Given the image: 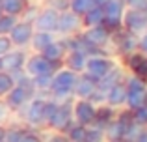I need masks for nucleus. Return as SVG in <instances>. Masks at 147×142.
<instances>
[{
	"mask_svg": "<svg viewBox=\"0 0 147 142\" xmlns=\"http://www.w3.org/2000/svg\"><path fill=\"white\" fill-rule=\"evenodd\" d=\"M76 77L78 73L67 69L61 66L60 69L52 73V86L49 90V97L56 99V101H63V99L73 97V88H75Z\"/></svg>",
	"mask_w": 147,
	"mask_h": 142,
	"instance_id": "f257e3e1",
	"label": "nucleus"
},
{
	"mask_svg": "<svg viewBox=\"0 0 147 142\" xmlns=\"http://www.w3.org/2000/svg\"><path fill=\"white\" fill-rule=\"evenodd\" d=\"M49 95H36L26 103L22 109H19L13 114H21L22 122L30 127H43L45 125V116H43V109H45V99Z\"/></svg>",
	"mask_w": 147,
	"mask_h": 142,
	"instance_id": "f03ea898",
	"label": "nucleus"
},
{
	"mask_svg": "<svg viewBox=\"0 0 147 142\" xmlns=\"http://www.w3.org/2000/svg\"><path fill=\"white\" fill-rule=\"evenodd\" d=\"M73 99H75V97L58 101L56 110H54V114L50 116V120L47 122V127L49 129L65 133L69 129V125L75 124V120H73Z\"/></svg>",
	"mask_w": 147,
	"mask_h": 142,
	"instance_id": "7ed1b4c3",
	"label": "nucleus"
},
{
	"mask_svg": "<svg viewBox=\"0 0 147 142\" xmlns=\"http://www.w3.org/2000/svg\"><path fill=\"white\" fill-rule=\"evenodd\" d=\"M136 51H138V37L136 36L125 32L123 28L112 32V36H110V52H112V56L117 54V56H121V58H125V56L132 54V52H136Z\"/></svg>",
	"mask_w": 147,
	"mask_h": 142,
	"instance_id": "20e7f679",
	"label": "nucleus"
},
{
	"mask_svg": "<svg viewBox=\"0 0 147 142\" xmlns=\"http://www.w3.org/2000/svg\"><path fill=\"white\" fill-rule=\"evenodd\" d=\"M117 64L119 62L115 60V56H112V54H91V56H88L86 67H84L82 73L90 75L91 79H95V80H100L106 73H110L114 69Z\"/></svg>",
	"mask_w": 147,
	"mask_h": 142,
	"instance_id": "39448f33",
	"label": "nucleus"
},
{
	"mask_svg": "<svg viewBox=\"0 0 147 142\" xmlns=\"http://www.w3.org/2000/svg\"><path fill=\"white\" fill-rule=\"evenodd\" d=\"M100 6H102V11H104L102 24L106 26L110 32L119 30V28H121L123 13H125V10H127L125 2H123V0H104Z\"/></svg>",
	"mask_w": 147,
	"mask_h": 142,
	"instance_id": "423d86ee",
	"label": "nucleus"
},
{
	"mask_svg": "<svg viewBox=\"0 0 147 142\" xmlns=\"http://www.w3.org/2000/svg\"><path fill=\"white\" fill-rule=\"evenodd\" d=\"M84 30L82 24V17L76 15L75 11L67 10L61 11L58 15V24H56V36L60 37H67V36H75V34H80Z\"/></svg>",
	"mask_w": 147,
	"mask_h": 142,
	"instance_id": "0eeeda50",
	"label": "nucleus"
},
{
	"mask_svg": "<svg viewBox=\"0 0 147 142\" xmlns=\"http://www.w3.org/2000/svg\"><path fill=\"white\" fill-rule=\"evenodd\" d=\"M121 28L136 37L142 36L144 32H147V13L132 10V7H127L125 13H123V19H121Z\"/></svg>",
	"mask_w": 147,
	"mask_h": 142,
	"instance_id": "6e6552de",
	"label": "nucleus"
},
{
	"mask_svg": "<svg viewBox=\"0 0 147 142\" xmlns=\"http://www.w3.org/2000/svg\"><path fill=\"white\" fill-rule=\"evenodd\" d=\"M60 64H52L45 58L43 54L39 52H32L28 54L26 58V64H24V73L30 77H37V75H52L56 69H60Z\"/></svg>",
	"mask_w": 147,
	"mask_h": 142,
	"instance_id": "1a4fd4ad",
	"label": "nucleus"
},
{
	"mask_svg": "<svg viewBox=\"0 0 147 142\" xmlns=\"http://www.w3.org/2000/svg\"><path fill=\"white\" fill-rule=\"evenodd\" d=\"M95 114H97V105H93L90 99H73V120H75V124L88 127L95 122Z\"/></svg>",
	"mask_w": 147,
	"mask_h": 142,
	"instance_id": "9d476101",
	"label": "nucleus"
},
{
	"mask_svg": "<svg viewBox=\"0 0 147 142\" xmlns=\"http://www.w3.org/2000/svg\"><path fill=\"white\" fill-rule=\"evenodd\" d=\"M34 32H36V30H34V24H32V22L19 19L17 24L9 30V34H7V36H9L11 45H13V47L28 49V43H30V39H32Z\"/></svg>",
	"mask_w": 147,
	"mask_h": 142,
	"instance_id": "9b49d317",
	"label": "nucleus"
},
{
	"mask_svg": "<svg viewBox=\"0 0 147 142\" xmlns=\"http://www.w3.org/2000/svg\"><path fill=\"white\" fill-rule=\"evenodd\" d=\"M58 11L50 10V7H39L36 19H34V30L37 32H52L56 34V24H58Z\"/></svg>",
	"mask_w": 147,
	"mask_h": 142,
	"instance_id": "f8f14e48",
	"label": "nucleus"
},
{
	"mask_svg": "<svg viewBox=\"0 0 147 142\" xmlns=\"http://www.w3.org/2000/svg\"><path fill=\"white\" fill-rule=\"evenodd\" d=\"M28 49H19V47H13L9 52L2 56V62H4V71L7 73H15V71H21L24 69V64H26V58H28Z\"/></svg>",
	"mask_w": 147,
	"mask_h": 142,
	"instance_id": "ddd939ff",
	"label": "nucleus"
},
{
	"mask_svg": "<svg viewBox=\"0 0 147 142\" xmlns=\"http://www.w3.org/2000/svg\"><path fill=\"white\" fill-rule=\"evenodd\" d=\"M95 88H97V80L91 79L86 73H78L75 88H73V97L75 99H90L91 94L95 92Z\"/></svg>",
	"mask_w": 147,
	"mask_h": 142,
	"instance_id": "4468645a",
	"label": "nucleus"
},
{
	"mask_svg": "<svg viewBox=\"0 0 147 142\" xmlns=\"http://www.w3.org/2000/svg\"><path fill=\"white\" fill-rule=\"evenodd\" d=\"M30 99H32V95H30L24 88L17 86V84H15V86L11 88L6 95H4V101L7 103V107H9L13 112H17L19 109H22V107H24Z\"/></svg>",
	"mask_w": 147,
	"mask_h": 142,
	"instance_id": "2eb2a0df",
	"label": "nucleus"
},
{
	"mask_svg": "<svg viewBox=\"0 0 147 142\" xmlns=\"http://www.w3.org/2000/svg\"><path fill=\"white\" fill-rule=\"evenodd\" d=\"M125 75H127V73H125V67L117 64V66H115L110 73H106V75H104L100 80H97V90L106 94V92L110 90L112 86H115V84L123 82V80H125Z\"/></svg>",
	"mask_w": 147,
	"mask_h": 142,
	"instance_id": "dca6fc26",
	"label": "nucleus"
},
{
	"mask_svg": "<svg viewBox=\"0 0 147 142\" xmlns=\"http://www.w3.org/2000/svg\"><path fill=\"white\" fill-rule=\"evenodd\" d=\"M41 54H43L49 62L63 66V58H65V54H67V47H65V43H63L61 37H56V39H54Z\"/></svg>",
	"mask_w": 147,
	"mask_h": 142,
	"instance_id": "f3484780",
	"label": "nucleus"
},
{
	"mask_svg": "<svg viewBox=\"0 0 147 142\" xmlns=\"http://www.w3.org/2000/svg\"><path fill=\"white\" fill-rule=\"evenodd\" d=\"M88 62V54L84 51H67L63 58V67L75 71V73H82Z\"/></svg>",
	"mask_w": 147,
	"mask_h": 142,
	"instance_id": "a211bd4d",
	"label": "nucleus"
},
{
	"mask_svg": "<svg viewBox=\"0 0 147 142\" xmlns=\"http://www.w3.org/2000/svg\"><path fill=\"white\" fill-rule=\"evenodd\" d=\"M56 34H52V32H34V36H32V39H30V43H28V49L32 52H43L45 49L49 47L50 43H52L54 39H56Z\"/></svg>",
	"mask_w": 147,
	"mask_h": 142,
	"instance_id": "6ab92c4d",
	"label": "nucleus"
},
{
	"mask_svg": "<svg viewBox=\"0 0 147 142\" xmlns=\"http://www.w3.org/2000/svg\"><path fill=\"white\" fill-rule=\"evenodd\" d=\"M125 99H127V88L125 82H119L115 86H112L106 92V105L114 107V109H123L125 107Z\"/></svg>",
	"mask_w": 147,
	"mask_h": 142,
	"instance_id": "aec40b11",
	"label": "nucleus"
},
{
	"mask_svg": "<svg viewBox=\"0 0 147 142\" xmlns=\"http://www.w3.org/2000/svg\"><path fill=\"white\" fill-rule=\"evenodd\" d=\"M115 116H117V109H114V107H110V105H106V103H102V105H99V107H97L95 122H93L91 125L104 129L112 120H115Z\"/></svg>",
	"mask_w": 147,
	"mask_h": 142,
	"instance_id": "412c9836",
	"label": "nucleus"
},
{
	"mask_svg": "<svg viewBox=\"0 0 147 142\" xmlns=\"http://www.w3.org/2000/svg\"><path fill=\"white\" fill-rule=\"evenodd\" d=\"M28 2H30V0H0L2 13H6V15H15V17L21 19V15L24 13Z\"/></svg>",
	"mask_w": 147,
	"mask_h": 142,
	"instance_id": "4be33fe9",
	"label": "nucleus"
},
{
	"mask_svg": "<svg viewBox=\"0 0 147 142\" xmlns=\"http://www.w3.org/2000/svg\"><path fill=\"white\" fill-rule=\"evenodd\" d=\"M104 21V11H102V6H95L93 10H90L86 15H82V24L84 28H90V26H97V24H102Z\"/></svg>",
	"mask_w": 147,
	"mask_h": 142,
	"instance_id": "5701e85b",
	"label": "nucleus"
},
{
	"mask_svg": "<svg viewBox=\"0 0 147 142\" xmlns=\"http://www.w3.org/2000/svg\"><path fill=\"white\" fill-rule=\"evenodd\" d=\"M147 103L145 99V92H134V90H127V99H125V109L129 110H136L140 107H144Z\"/></svg>",
	"mask_w": 147,
	"mask_h": 142,
	"instance_id": "b1692460",
	"label": "nucleus"
},
{
	"mask_svg": "<svg viewBox=\"0 0 147 142\" xmlns=\"http://www.w3.org/2000/svg\"><path fill=\"white\" fill-rule=\"evenodd\" d=\"M32 84L36 88L37 95H49V90L52 86V75H37L32 77Z\"/></svg>",
	"mask_w": 147,
	"mask_h": 142,
	"instance_id": "393cba45",
	"label": "nucleus"
},
{
	"mask_svg": "<svg viewBox=\"0 0 147 142\" xmlns=\"http://www.w3.org/2000/svg\"><path fill=\"white\" fill-rule=\"evenodd\" d=\"M95 6H99L97 0H71V4H69V10L75 11L76 15H86L90 10H93Z\"/></svg>",
	"mask_w": 147,
	"mask_h": 142,
	"instance_id": "a878e982",
	"label": "nucleus"
},
{
	"mask_svg": "<svg viewBox=\"0 0 147 142\" xmlns=\"http://www.w3.org/2000/svg\"><path fill=\"white\" fill-rule=\"evenodd\" d=\"M69 142H84V137H86V127L80 124H71L69 129L65 131Z\"/></svg>",
	"mask_w": 147,
	"mask_h": 142,
	"instance_id": "bb28decb",
	"label": "nucleus"
},
{
	"mask_svg": "<svg viewBox=\"0 0 147 142\" xmlns=\"http://www.w3.org/2000/svg\"><path fill=\"white\" fill-rule=\"evenodd\" d=\"M84 142H108V140H106V135H104V129L95 127V125H88Z\"/></svg>",
	"mask_w": 147,
	"mask_h": 142,
	"instance_id": "cd10ccee",
	"label": "nucleus"
},
{
	"mask_svg": "<svg viewBox=\"0 0 147 142\" xmlns=\"http://www.w3.org/2000/svg\"><path fill=\"white\" fill-rule=\"evenodd\" d=\"M26 129L22 125H11V127H6V135H4V142H21L22 137H24Z\"/></svg>",
	"mask_w": 147,
	"mask_h": 142,
	"instance_id": "c85d7f7f",
	"label": "nucleus"
},
{
	"mask_svg": "<svg viewBox=\"0 0 147 142\" xmlns=\"http://www.w3.org/2000/svg\"><path fill=\"white\" fill-rule=\"evenodd\" d=\"M17 21L19 17H15V15H6V13L0 15V36H7L9 30L17 24Z\"/></svg>",
	"mask_w": 147,
	"mask_h": 142,
	"instance_id": "c756f323",
	"label": "nucleus"
},
{
	"mask_svg": "<svg viewBox=\"0 0 147 142\" xmlns=\"http://www.w3.org/2000/svg\"><path fill=\"white\" fill-rule=\"evenodd\" d=\"M13 86H15L13 75L7 73V71H0V97H4Z\"/></svg>",
	"mask_w": 147,
	"mask_h": 142,
	"instance_id": "7c9ffc66",
	"label": "nucleus"
},
{
	"mask_svg": "<svg viewBox=\"0 0 147 142\" xmlns=\"http://www.w3.org/2000/svg\"><path fill=\"white\" fill-rule=\"evenodd\" d=\"M142 125L140 124H136V122H132V124H129L127 125V129H125V135H123V140L125 142H134L136 140V137L142 133Z\"/></svg>",
	"mask_w": 147,
	"mask_h": 142,
	"instance_id": "2f4dec72",
	"label": "nucleus"
},
{
	"mask_svg": "<svg viewBox=\"0 0 147 142\" xmlns=\"http://www.w3.org/2000/svg\"><path fill=\"white\" fill-rule=\"evenodd\" d=\"M11 118H13V110L7 107V103L4 101V97H0V125H6Z\"/></svg>",
	"mask_w": 147,
	"mask_h": 142,
	"instance_id": "473e14b6",
	"label": "nucleus"
},
{
	"mask_svg": "<svg viewBox=\"0 0 147 142\" xmlns=\"http://www.w3.org/2000/svg\"><path fill=\"white\" fill-rule=\"evenodd\" d=\"M69 4H71V0H45V6L50 7V10H54V11H58V13L67 11Z\"/></svg>",
	"mask_w": 147,
	"mask_h": 142,
	"instance_id": "72a5a7b5",
	"label": "nucleus"
},
{
	"mask_svg": "<svg viewBox=\"0 0 147 142\" xmlns=\"http://www.w3.org/2000/svg\"><path fill=\"white\" fill-rule=\"evenodd\" d=\"M132 120L136 124H140L142 127H147V103L144 107H140V109L132 110Z\"/></svg>",
	"mask_w": 147,
	"mask_h": 142,
	"instance_id": "f704fd0d",
	"label": "nucleus"
},
{
	"mask_svg": "<svg viewBox=\"0 0 147 142\" xmlns=\"http://www.w3.org/2000/svg\"><path fill=\"white\" fill-rule=\"evenodd\" d=\"M58 107V101L52 97H47L45 99V109H43V116H45V125H47V122L50 120V116L54 114V110H56Z\"/></svg>",
	"mask_w": 147,
	"mask_h": 142,
	"instance_id": "c9c22d12",
	"label": "nucleus"
},
{
	"mask_svg": "<svg viewBox=\"0 0 147 142\" xmlns=\"http://www.w3.org/2000/svg\"><path fill=\"white\" fill-rule=\"evenodd\" d=\"M43 142H69L67 135L65 133H60V131H52L47 135V139H43Z\"/></svg>",
	"mask_w": 147,
	"mask_h": 142,
	"instance_id": "e433bc0d",
	"label": "nucleus"
},
{
	"mask_svg": "<svg viewBox=\"0 0 147 142\" xmlns=\"http://www.w3.org/2000/svg\"><path fill=\"white\" fill-rule=\"evenodd\" d=\"M11 49H13V45H11L9 36H0V56H4L6 52H9Z\"/></svg>",
	"mask_w": 147,
	"mask_h": 142,
	"instance_id": "4c0bfd02",
	"label": "nucleus"
},
{
	"mask_svg": "<svg viewBox=\"0 0 147 142\" xmlns=\"http://www.w3.org/2000/svg\"><path fill=\"white\" fill-rule=\"evenodd\" d=\"M134 75H138V77H142V79H145L147 80V56H144L142 58V62L136 66V69L132 71Z\"/></svg>",
	"mask_w": 147,
	"mask_h": 142,
	"instance_id": "58836bf2",
	"label": "nucleus"
},
{
	"mask_svg": "<svg viewBox=\"0 0 147 142\" xmlns=\"http://www.w3.org/2000/svg\"><path fill=\"white\" fill-rule=\"evenodd\" d=\"M127 7H132V10L145 11V13H147V0H129Z\"/></svg>",
	"mask_w": 147,
	"mask_h": 142,
	"instance_id": "ea45409f",
	"label": "nucleus"
},
{
	"mask_svg": "<svg viewBox=\"0 0 147 142\" xmlns=\"http://www.w3.org/2000/svg\"><path fill=\"white\" fill-rule=\"evenodd\" d=\"M138 51L147 56V32H144L142 36H138Z\"/></svg>",
	"mask_w": 147,
	"mask_h": 142,
	"instance_id": "a19ab883",
	"label": "nucleus"
},
{
	"mask_svg": "<svg viewBox=\"0 0 147 142\" xmlns=\"http://www.w3.org/2000/svg\"><path fill=\"white\" fill-rule=\"evenodd\" d=\"M21 142H43V139H41L39 135H36V133H30V131H26Z\"/></svg>",
	"mask_w": 147,
	"mask_h": 142,
	"instance_id": "79ce46f5",
	"label": "nucleus"
},
{
	"mask_svg": "<svg viewBox=\"0 0 147 142\" xmlns=\"http://www.w3.org/2000/svg\"><path fill=\"white\" fill-rule=\"evenodd\" d=\"M134 142H147V127L142 129V133L136 137V140H134Z\"/></svg>",
	"mask_w": 147,
	"mask_h": 142,
	"instance_id": "37998d69",
	"label": "nucleus"
},
{
	"mask_svg": "<svg viewBox=\"0 0 147 142\" xmlns=\"http://www.w3.org/2000/svg\"><path fill=\"white\" fill-rule=\"evenodd\" d=\"M4 135H6V125H0V142H4Z\"/></svg>",
	"mask_w": 147,
	"mask_h": 142,
	"instance_id": "c03bdc74",
	"label": "nucleus"
},
{
	"mask_svg": "<svg viewBox=\"0 0 147 142\" xmlns=\"http://www.w3.org/2000/svg\"><path fill=\"white\" fill-rule=\"evenodd\" d=\"M0 71H4V62H2V56H0Z\"/></svg>",
	"mask_w": 147,
	"mask_h": 142,
	"instance_id": "a18cd8bd",
	"label": "nucleus"
},
{
	"mask_svg": "<svg viewBox=\"0 0 147 142\" xmlns=\"http://www.w3.org/2000/svg\"><path fill=\"white\" fill-rule=\"evenodd\" d=\"M112 142H125V140H123V139H121V140H112Z\"/></svg>",
	"mask_w": 147,
	"mask_h": 142,
	"instance_id": "49530a36",
	"label": "nucleus"
},
{
	"mask_svg": "<svg viewBox=\"0 0 147 142\" xmlns=\"http://www.w3.org/2000/svg\"><path fill=\"white\" fill-rule=\"evenodd\" d=\"M123 2H125V6H127V4H129V0H123Z\"/></svg>",
	"mask_w": 147,
	"mask_h": 142,
	"instance_id": "de8ad7c7",
	"label": "nucleus"
},
{
	"mask_svg": "<svg viewBox=\"0 0 147 142\" xmlns=\"http://www.w3.org/2000/svg\"><path fill=\"white\" fill-rule=\"evenodd\" d=\"M97 2H99V4H102V2H104V0H97Z\"/></svg>",
	"mask_w": 147,
	"mask_h": 142,
	"instance_id": "09e8293b",
	"label": "nucleus"
},
{
	"mask_svg": "<svg viewBox=\"0 0 147 142\" xmlns=\"http://www.w3.org/2000/svg\"><path fill=\"white\" fill-rule=\"evenodd\" d=\"M145 99H147V88H145Z\"/></svg>",
	"mask_w": 147,
	"mask_h": 142,
	"instance_id": "8fccbe9b",
	"label": "nucleus"
},
{
	"mask_svg": "<svg viewBox=\"0 0 147 142\" xmlns=\"http://www.w3.org/2000/svg\"><path fill=\"white\" fill-rule=\"evenodd\" d=\"M0 15H2V6H0Z\"/></svg>",
	"mask_w": 147,
	"mask_h": 142,
	"instance_id": "3c124183",
	"label": "nucleus"
}]
</instances>
